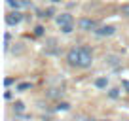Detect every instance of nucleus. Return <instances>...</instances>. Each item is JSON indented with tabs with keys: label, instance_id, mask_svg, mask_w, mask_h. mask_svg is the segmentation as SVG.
Here are the masks:
<instances>
[{
	"label": "nucleus",
	"instance_id": "obj_1",
	"mask_svg": "<svg viewBox=\"0 0 129 121\" xmlns=\"http://www.w3.org/2000/svg\"><path fill=\"white\" fill-rule=\"evenodd\" d=\"M78 49H80V66H82V68H89L91 63H93L91 49L85 47V45H82V47H78Z\"/></svg>",
	"mask_w": 129,
	"mask_h": 121
},
{
	"label": "nucleus",
	"instance_id": "obj_2",
	"mask_svg": "<svg viewBox=\"0 0 129 121\" xmlns=\"http://www.w3.org/2000/svg\"><path fill=\"white\" fill-rule=\"evenodd\" d=\"M67 60H69L72 66H80V49L78 47L70 49V51L67 53Z\"/></svg>",
	"mask_w": 129,
	"mask_h": 121
},
{
	"label": "nucleus",
	"instance_id": "obj_3",
	"mask_svg": "<svg viewBox=\"0 0 129 121\" xmlns=\"http://www.w3.org/2000/svg\"><path fill=\"white\" fill-rule=\"evenodd\" d=\"M78 25H80L82 30H87V32H91V30L95 32L97 28H99V27H97V21H93V19H80Z\"/></svg>",
	"mask_w": 129,
	"mask_h": 121
},
{
	"label": "nucleus",
	"instance_id": "obj_4",
	"mask_svg": "<svg viewBox=\"0 0 129 121\" xmlns=\"http://www.w3.org/2000/svg\"><path fill=\"white\" fill-rule=\"evenodd\" d=\"M21 21H23V15H21L19 12H10L8 15H6V23H8L10 27H13V25H19Z\"/></svg>",
	"mask_w": 129,
	"mask_h": 121
},
{
	"label": "nucleus",
	"instance_id": "obj_5",
	"mask_svg": "<svg viewBox=\"0 0 129 121\" xmlns=\"http://www.w3.org/2000/svg\"><path fill=\"white\" fill-rule=\"evenodd\" d=\"M72 15L70 13H61V15H57V25H59L61 28L63 27H69V25H72Z\"/></svg>",
	"mask_w": 129,
	"mask_h": 121
},
{
	"label": "nucleus",
	"instance_id": "obj_6",
	"mask_svg": "<svg viewBox=\"0 0 129 121\" xmlns=\"http://www.w3.org/2000/svg\"><path fill=\"white\" fill-rule=\"evenodd\" d=\"M114 32H116V28H114L112 25H105V27H99L95 30L97 36H112Z\"/></svg>",
	"mask_w": 129,
	"mask_h": 121
},
{
	"label": "nucleus",
	"instance_id": "obj_7",
	"mask_svg": "<svg viewBox=\"0 0 129 121\" xmlns=\"http://www.w3.org/2000/svg\"><path fill=\"white\" fill-rule=\"evenodd\" d=\"M106 63H108L110 66H118V63H120V57H118V55H108V57H106Z\"/></svg>",
	"mask_w": 129,
	"mask_h": 121
},
{
	"label": "nucleus",
	"instance_id": "obj_8",
	"mask_svg": "<svg viewBox=\"0 0 129 121\" xmlns=\"http://www.w3.org/2000/svg\"><path fill=\"white\" fill-rule=\"evenodd\" d=\"M106 85H108V80H106V78H99V80H95V87L105 89Z\"/></svg>",
	"mask_w": 129,
	"mask_h": 121
},
{
	"label": "nucleus",
	"instance_id": "obj_9",
	"mask_svg": "<svg viewBox=\"0 0 129 121\" xmlns=\"http://www.w3.org/2000/svg\"><path fill=\"white\" fill-rule=\"evenodd\" d=\"M6 4H8L10 8H13L15 12H17V10L21 8V2H19V0H6Z\"/></svg>",
	"mask_w": 129,
	"mask_h": 121
},
{
	"label": "nucleus",
	"instance_id": "obj_10",
	"mask_svg": "<svg viewBox=\"0 0 129 121\" xmlns=\"http://www.w3.org/2000/svg\"><path fill=\"white\" fill-rule=\"evenodd\" d=\"M13 110H15L17 113H23V112H25V104H23L21 100H17L15 104H13Z\"/></svg>",
	"mask_w": 129,
	"mask_h": 121
},
{
	"label": "nucleus",
	"instance_id": "obj_11",
	"mask_svg": "<svg viewBox=\"0 0 129 121\" xmlns=\"http://www.w3.org/2000/svg\"><path fill=\"white\" fill-rule=\"evenodd\" d=\"M63 95V91H59V89H51L48 93V97H51V98H57V97H61Z\"/></svg>",
	"mask_w": 129,
	"mask_h": 121
},
{
	"label": "nucleus",
	"instance_id": "obj_12",
	"mask_svg": "<svg viewBox=\"0 0 129 121\" xmlns=\"http://www.w3.org/2000/svg\"><path fill=\"white\" fill-rule=\"evenodd\" d=\"M32 83H28V81H25V83H19L17 85V91H27V89H30Z\"/></svg>",
	"mask_w": 129,
	"mask_h": 121
},
{
	"label": "nucleus",
	"instance_id": "obj_13",
	"mask_svg": "<svg viewBox=\"0 0 129 121\" xmlns=\"http://www.w3.org/2000/svg\"><path fill=\"white\" fill-rule=\"evenodd\" d=\"M69 108H70L69 102H59V104H57V110H59V112H61V110H63V112H67Z\"/></svg>",
	"mask_w": 129,
	"mask_h": 121
},
{
	"label": "nucleus",
	"instance_id": "obj_14",
	"mask_svg": "<svg viewBox=\"0 0 129 121\" xmlns=\"http://www.w3.org/2000/svg\"><path fill=\"white\" fill-rule=\"evenodd\" d=\"M120 13H121V15H123V17H129V4H123V6H121Z\"/></svg>",
	"mask_w": 129,
	"mask_h": 121
},
{
	"label": "nucleus",
	"instance_id": "obj_15",
	"mask_svg": "<svg viewBox=\"0 0 129 121\" xmlns=\"http://www.w3.org/2000/svg\"><path fill=\"white\" fill-rule=\"evenodd\" d=\"M34 34H36V36H42V34H44V27H40V25H38V27L34 28Z\"/></svg>",
	"mask_w": 129,
	"mask_h": 121
},
{
	"label": "nucleus",
	"instance_id": "obj_16",
	"mask_svg": "<svg viewBox=\"0 0 129 121\" xmlns=\"http://www.w3.org/2000/svg\"><path fill=\"white\" fill-rule=\"evenodd\" d=\"M72 28H74L72 25H69V27H63V28H61V30H63L64 34H70V32H72Z\"/></svg>",
	"mask_w": 129,
	"mask_h": 121
},
{
	"label": "nucleus",
	"instance_id": "obj_17",
	"mask_svg": "<svg viewBox=\"0 0 129 121\" xmlns=\"http://www.w3.org/2000/svg\"><path fill=\"white\" fill-rule=\"evenodd\" d=\"M110 97H112V98H118V95H120V93H118V89H112V91H110Z\"/></svg>",
	"mask_w": 129,
	"mask_h": 121
},
{
	"label": "nucleus",
	"instance_id": "obj_18",
	"mask_svg": "<svg viewBox=\"0 0 129 121\" xmlns=\"http://www.w3.org/2000/svg\"><path fill=\"white\" fill-rule=\"evenodd\" d=\"M51 15H53V10H51V8H48V10L44 12V17H51Z\"/></svg>",
	"mask_w": 129,
	"mask_h": 121
},
{
	"label": "nucleus",
	"instance_id": "obj_19",
	"mask_svg": "<svg viewBox=\"0 0 129 121\" xmlns=\"http://www.w3.org/2000/svg\"><path fill=\"white\" fill-rule=\"evenodd\" d=\"M121 85H123V89L129 93V80H123V81H121Z\"/></svg>",
	"mask_w": 129,
	"mask_h": 121
},
{
	"label": "nucleus",
	"instance_id": "obj_20",
	"mask_svg": "<svg viewBox=\"0 0 129 121\" xmlns=\"http://www.w3.org/2000/svg\"><path fill=\"white\" fill-rule=\"evenodd\" d=\"M13 83V78H6V80H4V85H6V87H8V85H12Z\"/></svg>",
	"mask_w": 129,
	"mask_h": 121
},
{
	"label": "nucleus",
	"instance_id": "obj_21",
	"mask_svg": "<svg viewBox=\"0 0 129 121\" xmlns=\"http://www.w3.org/2000/svg\"><path fill=\"white\" fill-rule=\"evenodd\" d=\"M21 6H30V0H19Z\"/></svg>",
	"mask_w": 129,
	"mask_h": 121
},
{
	"label": "nucleus",
	"instance_id": "obj_22",
	"mask_svg": "<svg viewBox=\"0 0 129 121\" xmlns=\"http://www.w3.org/2000/svg\"><path fill=\"white\" fill-rule=\"evenodd\" d=\"M51 2H61V0H51Z\"/></svg>",
	"mask_w": 129,
	"mask_h": 121
},
{
	"label": "nucleus",
	"instance_id": "obj_23",
	"mask_svg": "<svg viewBox=\"0 0 129 121\" xmlns=\"http://www.w3.org/2000/svg\"><path fill=\"white\" fill-rule=\"evenodd\" d=\"M99 121H108V119H99Z\"/></svg>",
	"mask_w": 129,
	"mask_h": 121
}]
</instances>
